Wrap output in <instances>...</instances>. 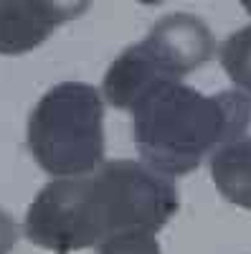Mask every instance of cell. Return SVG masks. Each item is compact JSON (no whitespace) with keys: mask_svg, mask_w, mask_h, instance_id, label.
<instances>
[{"mask_svg":"<svg viewBox=\"0 0 251 254\" xmlns=\"http://www.w3.org/2000/svg\"><path fill=\"white\" fill-rule=\"evenodd\" d=\"M211 176L226 201L251 208V137L221 145L211 155Z\"/></svg>","mask_w":251,"mask_h":254,"instance_id":"cell-7","label":"cell"},{"mask_svg":"<svg viewBox=\"0 0 251 254\" xmlns=\"http://www.w3.org/2000/svg\"><path fill=\"white\" fill-rule=\"evenodd\" d=\"M15 242H18V226L13 216L0 208V254H10Z\"/></svg>","mask_w":251,"mask_h":254,"instance_id":"cell-10","label":"cell"},{"mask_svg":"<svg viewBox=\"0 0 251 254\" xmlns=\"http://www.w3.org/2000/svg\"><path fill=\"white\" fill-rule=\"evenodd\" d=\"M28 147L53 178L92 176L104 163V102L97 87L64 81L49 89L31 112Z\"/></svg>","mask_w":251,"mask_h":254,"instance_id":"cell-2","label":"cell"},{"mask_svg":"<svg viewBox=\"0 0 251 254\" xmlns=\"http://www.w3.org/2000/svg\"><path fill=\"white\" fill-rule=\"evenodd\" d=\"M178 206L173 181L140 160H107L87 176V214L97 244L127 231L155 234Z\"/></svg>","mask_w":251,"mask_h":254,"instance_id":"cell-3","label":"cell"},{"mask_svg":"<svg viewBox=\"0 0 251 254\" xmlns=\"http://www.w3.org/2000/svg\"><path fill=\"white\" fill-rule=\"evenodd\" d=\"M244 8H246V10H249V13H251V3H246V5H244Z\"/></svg>","mask_w":251,"mask_h":254,"instance_id":"cell-11","label":"cell"},{"mask_svg":"<svg viewBox=\"0 0 251 254\" xmlns=\"http://www.w3.org/2000/svg\"><path fill=\"white\" fill-rule=\"evenodd\" d=\"M26 237L56 254L94 247L87 214V176L56 178L41 188L26 214Z\"/></svg>","mask_w":251,"mask_h":254,"instance_id":"cell-4","label":"cell"},{"mask_svg":"<svg viewBox=\"0 0 251 254\" xmlns=\"http://www.w3.org/2000/svg\"><path fill=\"white\" fill-rule=\"evenodd\" d=\"M135 49L160 81H180L213 56L216 41L201 18L170 13L160 18Z\"/></svg>","mask_w":251,"mask_h":254,"instance_id":"cell-5","label":"cell"},{"mask_svg":"<svg viewBox=\"0 0 251 254\" xmlns=\"http://www.w3.org/2000/svg\"><path fill=\"white\" fill-rule=\"evenodd\" d=\"M87 10L84 3L51 0H15L0 3V54L15 56L41 46L69 18Z\"/></svg>","mask_w":251,"mask_h":254,"instance_id":"cell-6","label":"cell"},{"mask_svg":"<svg viewBox=\"0 0 251 254\" xmlns=\"http://www.w3.org/2000/svg\"><path fill=\"white\" fill-rule=\"evenodd\" d=\"M221 66L231 81L251 99V26L231 33L221 46Z\"/></svg>","mask_w":251,"mask_h":254,"instance_id":"cell-8","label":"cell"},{"mask_svg":"<svg viewBox=\"0 0 251 254\" xmlns=\"http://www.w3.org/2000/svg\"><path fill=\"white\" fill-rule=\"evenodd\" d=\"M251 99L241 92L201 94L183 81H165L132 107V135L145 165L173 178L188 176L221 145L244 137Z\"/></svg>","mask_w":251,"mask_h":254,"instance_id":"cell-1","label":"cell"},{"mask_svg":"<svg viewBox=\"0 0 251 254\" xmlns=\"http://www.w3.org/2000/svg\"><path fill=\"white\" fill-rule=\"evenodd\" d=\"M99 254H162L155 234L145 231H127V234H114L99 244Z\"/></svg>","mask_w":251,"mask_h":254,"instance_id":"cell-9","label":"cell"}]
</instances>
